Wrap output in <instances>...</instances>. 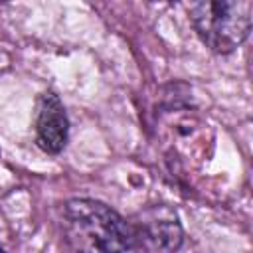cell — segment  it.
Listing matches in <instances>:
<instances>
[{
  "label": "cell",
  "mask_w": 253,
  "mask_h": 253,
  "mask_svg": "<svg viewBox=\"0 0 253 253\" xmlns=\"http://www.w3.org/2000/svg\"><path fill=\"white\" fill-rule=\"evenodd\" d=\"M61 229L73 253H138L134 229L97 200L75 198L65 202Z\"/></svg>",
  "instance_id": "obj_1"
},
{
  "label": "cell",
  "mask_w": 253,
  "mask_h": 253,
  "mask_svg": "<svg viewBox=\"0 0 253 253\" xmlns=\"http://www.w3.org/2000/svg\"><path fill=\"white\" fill-rule=\"evenodd\" d=\"M188 12L198 38L215 53H231L249 36V0H206L192 4Z\"/></svg>",
  "instance_id": "obj_2"
},
{
  "label": "cell",
  "mask_w": 253,
  "mask_h": 253,
  "mask_svg": "<svg viewBox=\"0 0 253 253\" xmlns=\"http://www.w3.org/2000/svg\"><path fill=\"white\" fill-rule=\"evenodd\" d=\"M67 115L59 97L51 91L42 93L36 109V142L43 152L57 154L67 142Z\"/></svg>",
  "instance_id": "obj_3"
},
{
  "label": "cell",
  "mask_w": 253,
  "mask_h": 253,
  "mask_svg": "<svg viewBox=\"0 0 253 253\" xmlns=\"http://www.w3.org/2000/svg\"><path fill=\"white\" fill-rule=\"evenodd\" d=\"M136 239L156 251V253H174L184 239L182 225L170 210H150L142 215L138 231H134Z\"/></svg>",
  "instance_id": "obj_4"
},
{
  "label": "cell",
  "mask_w": 253,
  "mask_h": 253,
  "mask_svg": "<svg viewBox=\"0 0 253 253\" xmlns=\"http://www.w3.org/2000/svg\"><path fill=\"white\" fill-rule=\"evenodd\" d=\"M0 253H4V251H2V247H0Z\"/></svg>",
  "instance_id": "obj_5"
}]
</instances>
